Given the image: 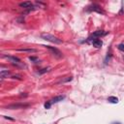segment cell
Listing matches in <instances>:
<instances>
[{"label":"cell","instance_id":"3957f363","mask_svg":"<svg viewBox=\"0 0 124 124\" xmlns=\"http://www.w3.org/2000/svg\"><path fill=\"white\" fill-rule=\"evenodd\" d=\"M87 11H93V12H97L99 14H104L103 10L101 9V7L97 4H92L91 6L87 7Z\"/></svg>","mask_w":124,"mask_h":124},{"label":"cell","instance_id":"277c9868","mask_svg":"<svg viewBox=\"0 0 124 124\" xmlns=\"http://www.w3.org/2000/svg\"><path fill=\"white\" fill-rule=\"evenodd\" d=\"M13 64H16V65H19V66H22V62L21 61L20 58L16 57V56H6Z\"/></svg>","mask_w":124,"mask_h":124},{"label":"cell","instance_id":"4fadbf2b","mask_svg":"<svg viewBox=\"0 0 124 124\" xmlns=\"http://www.w3.org/2000/svg\"><path fill=\"white\" fill-rule=\"evenodd\" d=\"M72 80H73L72 77H67L66 79H64V80H62L61 82H59V83H68V82H71Z\"/></svg>","mask_w":124,"mask_h":124},{"label":"cell","instance_id":"d6986e66","mask_svg":"<svg viewBox=\"0 0 124 124\" xmlns=\"http://www.w3.org/2000/svg\"><path fill=\"white\" fill-rule=\"evenodd\" d=\"M5 118H7V119H10V120H14L13 118H11V117H8V116H4Z\"/></svg>","mask_w":124,"mask_h":124},{"label":"cell","instance_id":"30bf717a","mask_svg":"<svg viewBox=\"0 0 124 124\" xmlns=\"http://www.w3.org/2000/svg\"><path fill=\"white\" fill-rule=\"evenodd\" d=\"M10 75V72L8 70H2L0 72V76H1V79H5V78H8V76Z\"/></svg>","mask_w":124,"mask_h":124},{"label":"cell","instance_id":"9a60e30c","mask_svg":"<svg viewBox=\"0 0 124 124\" xmlns=\"http://www.w3.org/2000/svg\"><path fill=\"white\" fill-rule=\"evenodd\" d=\"M29 59H30L31 61H34V63H37V62L39 61V60H38V58H37V57H34V56H30V57H29Z\"/></svg>","mask_w":124,"mask_h":124},{"label":"cell","instance_id":"7c38bea8","mask_svg":"<svg viewBox=\"0 0 124 124\" xmlns=\"http://www.w3.org/2000/svg\"><path fill=\"white\" fill-rule=\"evenodd\" d=\"M19 52H36L37 50L35 49H19Z\"/></svg>","mask_w":124,"mask_h":124},{"label":"cell","instance_id":"2e32d148","mask_svg":"<svg viewBox=\"0 0 124 124\" xmlns=\"http://www.w3.org/2000/svg\"><path fill=\"white\" fill-rule=\"evenodd\" d=\"M118 50L119 51H121V52H124V44H120V45H118Z\"/></svg>","mask_w":124,"mask_h":124},{"label":"cell","instance_id":"e0dca14e","mask_svg":"<svg viewBox=\"0 0 124 124\" xmlns=\"http://www.w3.org/2000/svg\"><path fill=\"white\" fill-rule=\"evenodd\" d=\"M51 106H52V102H48V103H46V104H45V108H46V110H48V108H51Z\"/></svg>","mask_w":124,"mask_h":124},{"label":"cell","instance_id":"5bb4252c","mask_svg":"<svg viewBox=\"0 0 124 124\" xmlns=\"http://www.w3.org/2000/svg\"><path fill=\"white\" fill-rule=\"evenodd\" d=\"M49 71H50V69H49V68H44V69H42L41 71H39V74H40V75H42V74H45V73L49 72Z\"/></svg>","mask_w":124,"mask_h":124},{"label":"cell","instance_id":"9c48e42d","mask_svg":"<svg viewBox=\"0 0 124 124\" xmlns=\"http://www.w3.org/2000/svg\"><path fill=\"white\" fill-rule=\"evenodd\" d=\"M64 98H65V96H63V95H60V96H56V97H54L51 102H52V104H55V103H58V102H60V101H62V100H64Z\"/></svg>","mask_w":124,"mask_h":124},{"label":"cell","instance_id":"8fae6325","mask_svg":"<svg viewBox=\"0 0 124 124\" xmlns=\"http://www.w3.org/2000/svg\"><path fill=\"white\" fill-rule=\"evenodd\" d=\"M108 101L112 103V104H117L118 103V98L117 97H114V96H111L108 98Z\"/></svg>","mask_w":124,"mask_h":124},{"label":"cell","instance_id":"8992f818","mask_svg":"<svg viewBox=\"0 0 124 124\" xmlns=\"http://www.w3.org/2000/svg\"><path fill=\"white\" fill-rule=\"evenodd\" d=\"M104 35H106V33L104 32L103 30H97L88 38V41L92 40V38H97V37H101V36H104Z\"/></svg>","mask_w":124,"mask_h":124},{"label":"cell","instance_id":"5b68a950","mask_svg":"<svg viewBox=\"0 0 124 124\" xmlns=\"http://www.w3.org/2000/svg\"><path fill=\"white\" fill-rule=\"evenodd\" d=\"M29 105L28 104H13L7 107V108L10 110H16V108H27Z\"/></svg>","mask_w":124,"mask_h":124},{"label":"cell","instance_id":"7a4b0ae2","mask_svg":"<svg viewBox=\"0 0 124 124\" xmlns=\"http://www.w3.org/2000/svg\"><path fill=\"white\" fill-rule=\"evenodd\" d=\"M46 46V49H48L54 56H56L57 58H60V57H62L63 56V54H62V52L59 51V50H57L56 48H53V46Z\"/></svg>","mask_w":124,"mask_h":124},{"label":"cell","instance_id":"6da1fadb","mask_svg":"<svg viewBox=\"0 0 124 124\" xmlns=\"http://www.w3.org/2000/svg\"><path fill=\"white\" fill-rule=\"evenodd\" d=\"M41 38L44 39V40H46V41H49L51 43H54V44H61L62 43V41L59 40L57 37H55L53 35H51L49 33H43V34H41Z\"/></svg>","mask_w":124,"mask_h":124},{"label":"cell","instance_id":"ac0fdd59","mask_svg":"<svg viewBox=\"0 0 124 124\" xmlns=\"http://www.w3.org/2000/svg\"><path fill=\"white\" fill-rule=\"evenodd\" d=\"M12 78H13V79H17V80H21V76H19V75H17V76H12Z\"/></svg>","mask_w":124,"mask_h":124},{"label":"cell","instance_id":"ba28073f","mask_svg":"<svg viewBox=\"0 0 124 124\" xmlns=\"http://www.w3.org/2000/svg\"><path fill=\"white\" fill-rule=\"evenodd\" d=\"M20 7L24 8V9H29V11L31 10V7H32V3L30 1H26V2H21L20 3Z\"/></svg>","mask_w":124,"mask_h":124},{"label":"cell","instance_id":"52a82bcc","mask_svg":"<svg viewBox=\"0 0 124 124\" xmlns=\"http://www.w3.org/2000/svg\"><path fill=\"white\" fill-rule=\"evenodd\" d=\"M92 45H93V46H95L96 49H100L101 46H103V42L100 39H95V40H93Z\"/></svg>","mask_w":124,"mask_h":124}]
</instances>
